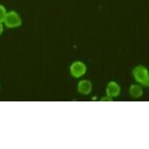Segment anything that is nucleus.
<instances>
[{"label": "nucleus", "instance_id": "5", "mask_svg": "<svg viewBox=\"0 0 149 149\" xmlns=\"http://www.w3.org/2000/svg\"><path fill=\"white\" fill-rule=\"evenodd\" d=\"M78 91L82 95H88L90 94L92 89V85L90 81H81L78 84V87H77Z\"/></svg>", "mask_w": 149, "mask_h": 149}, {"label": "nucleus", "instance_id": "4", "mask_svg": "<svg viewBox=\"0 0 149 149\" xmlns=\"http://www.w3.org/2000/svg\"><path fill=\"white\" fill-rule=\"evenodd\" d=\"M120 93V87L116 82L112 81L108 84L106 88V94L108 97L109 98H114L117 97Z\"/></svg>", "mask_w": 149, "mask_h": 149}, {"label": "nucleus", "instance_id": "7", "mask_svg": "<svg viewBox=\"0 0 149 149\" xmlns=\"http://www.w3.org/2000/svg\"><path fill=\"white\" fill-rule=\"evenodd\" d=\"M6 10L3 6L0 5V23L3 22V20L5 19L6 15Z\"/></svg>", "mask_w": 149, "mask_h": 149}, {"label": "nucleus", "instance_id": "3", "mask_svg": "<svg viewBox=\"0 0 149 149\" xmlns=\"http://www.w3.org/2000/svg\"><path fill=\"white\" fill-rule=\"evenodd\" d=\"M70 73L74 77H80L86 73V66L82 62H75L71 65Z\"/></svg>", "mask_w": 149, "mask_h": 149}, {"label": "nucleus", "instance_id": "8", "mask_svg": "<svg viewBox=\"0 0 149 149\" xmlns=\"http://www.w3.org/2000/svg\"><path fill=\"white\" fill-rule=\"evenodd\" d=\"M3 24H2V23H0V34L3 33Z\"/></svg>", "mask_w": 149, "mask_h": 149}, {"label": "nucleus", "instance_id": "1", "mask_svg": "<svg viewBox=\"0 0 149 149\" xmlns=\"http://www.w3.org/2000/svg\"><path fill=\"white\" fill-rule=\"evenodd\" d=\"M133 75L135 80L141 84L142 85L148 86L149 84V76L148 71L144 66H138L135 67L133 70Z\"/></svg>", "mask_w": 149, "mask_h": 149}, {"label": "nucleus", "instance_id": "2", "mask_svg": "<svg viewBox=\"0 0 149 149\" xmlns=\"http://www.w3.org/2000/svg\"><path fill=\"white\" fill-rule=\"evenodd\" d=\"M3 22L5 23L6 27L13 28V27H19L21 25V19L18 13L14 11H11L6 13Z\"/></svg>", "mask_w": 149, "mask_h": 149}, {"label": "nucleus", "instance_id": "6", "mask_svg": "<svg viewBox=\"0 0 149 149\" xmlns=\"http://www.w3.org/2000/svg\"><path fill=\"white\" fill-rule=\"evenodd\" d=\"M143 94V89L141 86L136 85H131L130 88V95L132 96L133 98H140Z\"/></svg>", "mask_w": 149, "mask_h": 149}]
</instances>
